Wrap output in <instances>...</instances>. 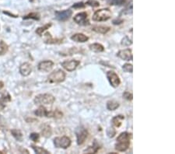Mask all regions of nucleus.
<instances>
[{
	"label": "nucleus",
	"instance_id": "obj_40",
	"mask_svg": "<svg viewBox=\"0 0 175 154\" xmlns=\"http://www.w3.org/2000/svg\"><path fill=\"white\" fill-rule=\"evenodd\" d=\"M5 107H6L5 104H3V103H2V102L0 101V110H3V109L5 108Z\"/></svg>",
	"mask_w": 175,
	"mask_h": 154
},
{
	"label": "nucleus",
	"instance_id": "obj_23",
	"mask_svg": "<svg viewBox=\"0 0 175 154\" xmlns=\"http://www.w3.org/2000/svg\"><path fill=\"white\" fill-rule=\"evenodd\" d=\"M11 133L13 135V136L14 137L15 139L18 141L21 142L22 139H23V134L20 132V130H18V129H13L12 130Z\"/></svg>",
	"mask_w": 175,
	"mask_h": 154
},
{
	"label": "nucleus",
	"instance_id": "obj_1",
	"mask_svg": "<svg viewBox=\"0 0 175 154\" xmlns=\"http://www.w3.org/2000/svg\"><path fill=\"white\" fill-rule=\"evenodd\" d=\"M131 134L127 132H121L117 138V143L115 144V149L118 152H125L129 149L130 145Z\"/></svg>",
	"mask_w": 175,
	"mask_h": 154
},
{
	"label": "nucleus",
	"instance_id": "obj_27",
	"mask_svg": "<svg viewBox=\"0 0 175 154\" xmlns=\"http://www.w3.org/2000/svg\"><path fill=\"white\" fill-rule=\"evenodd\" d=\"M52 26V24L51 23H48V24H46V25H44V26H40V27H38L37 30H36V33H37V34L40 35V36H42V34H43V33L45 31V30H47L48 29H49V27Z\"/></svg>",
	"mask_w": 175,
	"mask_h": 154
},
{
	"label": "nucleus",
	"instance_id": "obj_21",
	"mask_svg": "<svg viewBox=\"0 0 175 154\" xmlns=\"http://www.w3.org/2000/svg\"><path fill=\"white\" fill-rule=\"evenodd\" d=\"M119 108V103L114 100H108L107 102V108L109 110H115Z\"/></svg>",
	"mask_w": 175,
	"mask_h": 154
},
{
	"label": "nucleus",
	"instance_id": "obj_33",
	"mask_svg": "<svg viewBox=\"0 0 175 154\" xmlns=\"http://www.w3.org/2000/svg\"><path fill=\"white\" fill-rule=\"evenodd\" d=\"M86 4L92 6V7H97V6H100V3H98L97 1H96V0H88L86 2Z\"/></svg>",
	"mask_w": 175,
	"mask_h": 154
},
{
	"label": "nucleus",
	"instance_id": "obj_12",
	"mask_svg": "<svg viewBox=\"0 0 175 154\" xmlns=\"http://www.w3.org/2000/svg\"><path fill=\"white\" fill-rule=\"evenodd\" d=\"M117 56L118 58H120L121 59L124 60V61H131L133 58L132 50L129 49V48L128 49L120 50L117 53Z\"/></svg>",
	"mask_w": 175,
	"mask_h": 154
},
{
	"label": "nucleus",
	"instance_id": "obj_31",
	"mask_svg": "<svg viewBox=\"0 0 175 154\" xmlns=\"http://www.w3.org/2000/svg\"><path fill=\"white\" fill-rule=\"evenodd\" d=\"M126 0H108V3L110 5H123L124 3H125Z\"/></svg>",
	"mask_w": 175,
	"mask_h": 154
},
{
	"label": "nucleus",
	"instance_id": "obj_28",
	"mask_svg": "<svg viewBox=\"0 0 175 154\" xmlns=\"http://www.w3.org/2000/svg\"><path fill=\"white\" fill-rule=\"evenodd\" d=\"M40 14L37 13H31L30 14L27 15L25 17H23L24 20H27V19H34L35 20H40Z\"/></svg>",
	"mask_w": 175,
	"mask_h": 154
},
{
	"label": "nucleus",
	"instance_id": "obj_39",
	"mask_svg": "<svg viewBox=\"0 0 175 154\" xmlns=\"http://www.w3.org/2000/svg\"><path fill=\"white\" fill-rule=\"evenodd\" d=\"M123 22H124L123 20H115L113 21V23H114L115 25H118V24L122 23Z\"/></svg>",
	"mask_w": 175,
	"mask_h": 154
},
{
	"label": "nucleus",
	"instance_id": "obj_34",
	"mask_svg": "<svg viewBox=\"0 0 175 154\" xmlns=\"http://www.w3.org/2000/svg\"><path fill=\"white\" fill-rule=\"evenodd\" d=\"M107 135H108L109 138H113L115 135V134H116V130L114 128H110L107 129Z\"/></svg>",
	"mask_w": 175,
	"mask_h": 154
},
{
	"label": "nucleus",
	"instance_id": "obj_37",
	"mask_svg": "<svg viewBox=\"0 0 175 154\" xmlns=\"http://www.w3.org/2000/svg\"><path fill=\"white\" fill-rule=\"evenodd\" d=\"M30 139L33 140L34 142H38V139H39V134L37 133H31L30 135Z\"/></svg>",
	"mask_w": 175,
	"mask_h": 154
},
{
	"label": "nucleus",
	"instance_id": "obj_5",
	"mask_svg": "<svg viewBox=\"0 0 175 154\" xmlns=\"http://www.w3.org/2000/svg\"><path fill=\"white\" fill-rule=\"evenodd\" d=\"M54 145L56 148L58 149H67L71 145L72 141L67 136L56 137L53 140Z\"/></svg>",
	"mask_w": 175,
	"mask_h": 154
},
{
	"label": "nucleus",
	"instance_id": "obj_7",
	"mask_svg": "<svg viewBox=\"0 0 175 154\" xmlns=\"http://www.w3.org/2000/svg\"><path fill=\"white\" fill-rule=\"evenodd\" d=\"M76 134V138H77V144L79 145H83L89 135V132L87 131V129L83 127L77 128Z\"/></svg>",
	"mask_w": 175,
	"mask_h": 154
},
{
	"label": "nucleus",
	"instance_id": "obj_10",
	"mask_svg": "<svg viewBox=\"0 0 175 154\" xmlns=\"http://www.w3.org/2000/svg\"><path fill=\"white\" fill-rule=\"evenodd\" d=\"M72 11L70 9H66L63 11H56L55 12V18L58 21H66L72 17Z\"/></svg>",
	"mask_w": 175,
	"mask_h": 154
},
{
	"label": "nucleus",
	"instance_id": "obj_16",
	"mask_svg": "<svg viewBox=\"0 0 175 154\" xmlns=\"http://www.w3.org/2000/svg\"><path fill=\"white\" fill-rule=\"evenodd\" d=\"M44 42L49 44H61L62 42V39H54L52 38V35L50 33L47 32L44 34Z\"/></svg>",
	"mask_w": 175,
	"mask_h": 154
},
{
	"label": "nucleus",
	"instance_id": "obj_6",
	"mask_svg": "<svg viewBox=\"0 0 175 154\" xmlns=\"http://www.w3.org/2000/svg\"><path fill=\"white\" fill-rule=\"evenodd\" d=\"M73 20L80 26H88L89 25V21L88 20V15L86 12L79 13L73 18Z\"/></svg>",
	"mask_w": 175,
	"mask_h": 154
},
{
	"label": "nucleus",
	"instance_id": "obj_36",
	"mask_svg": "<svg viewBox=\"0 0 175 154\" xmlns=\"http://www.w3.org/2000/svg\"><path fill=\"white\" fill-rule=\"evenodd\" d=\"M123 97L125 99L128 100H132L133 99V96H132V93H130L128 91H125L123 93Z\"/></svg>",
	"mask_w": 175,
	"mask_h": 154
},
{
	"label": "nucleus",
	"instance_id": "obj_41",
	"mask_svg": "<svg viewBox=\"0 0 175 154\" xmlns=\"http://www.w3.org/2000/svg\"><path fill=\"white\" fill-rule=\"evenodd\" d=\"M3 87H4V83H3L2 81H0V90H1L2 88H3Z\"/></svg>",
	"mask_w": 175,
	"mask_h": 154
},
{
	"label": "nucleus",
	"instance_id": "obj_29",
	"mask_svg": "<svg viewBox=\"0 0 175 154\" xmlns=\"http://www.w3.org/2000/svg\"><path fill=\"white\" fill-rule=\"evenodd\" d=\"M62 116H63V113L58 109H56L54 111H52V118H54L59 119V118H62Z\"/></svg>",
	"mask_w": 175,
	"mask_h": 154
},
{
	"label": "nucleus",
	"instance_id": "obj_15",
	"mask_svg": "<svg viewBox=\"0 0 175 154\" xmlns=\"http://www.w3.org/2000/svg\"><path fill=\"white\" fill-rule=\"evenodd\" d=\"M73 41L78 42V43H84L89 40V38L86 36V35L83 34L82 33H77V34H75L71 37Z\"/></svg>",
	"mask_w": 175,
	"mask_h": 154
},
{
	"label": "nucleus",
	"instance_id": "obj_13",
	"mask_svg": "<svg viewBox=\"0 0 175 154\" xmlns=\"http://www.w3.org/2000/svg\"><path fill=\"white\" fill-rule=\"evenodd\" d=\"M35 115L38 117H47V118H52V111H48L44 105H41L37 110L34 111Z\"/></svg>",
	"mask_w": 175,
	"mask_h": 154
},
{
	"label": "nucleus",
	"instance_id": "obj_17",
	"mask_svg": "<svg viewBox=\"0 0 175 154\" xmlns=\"http://www.w3.org/2000/svg\"><path fill=\"white\" fill-rule=\"evenodd\" d=\"M109 26H95L92 28L93 31H94L98 34H106L110 30Z\"/></svg>",
	"mask_w": 175,
	"mask_h": 154
},
{
	"label": "nucleus",
	"instance_id": "obj_8",
	"mask_svg": "<svg viewBox=\"0 0 175 154\" xmlns=\"http://www.w3.org/2000/svg\"><path fill=\"white\" fill-rule=\"evenodd\" d=\"M107 77L110 82V84L114 88H117L121 84V80L118 74L115 73L114 71H108L107 73Z\"/></svg>",
	"mask_w": 175,
	"mask_h": 154
},
{
	"label": "nucleus",
	"instance_id": "obj_20",
	"mask_svg": "<svg viewBox=\"0 0 175 154\" xmlns=\"http://www.w3.org/2000/svg\"><path fill=\"white\" fill-rule=\"evenodd\" d=\"M89 49L91 50L92 52H94L99 53V52H103L104 51V48L102 44H98V43H94V44H91L89 45Z\"/></svg>",
	"mask_w": 175,
	"mask_h": 154
},
{
	"label": "nucleus",
	"instance_id": "obj_25",
	"mask_svg": "<svg viewBox=\"0 0 175 154\" xmlns=\"http://www.w3.org/2000/svg\"><path fill=\"white\" fill-rule=\"evenodd\" d=\"M9 49L8 45L3 41H0V55H5Z\"/></svg>",
	"mask_w": 175,
	"mask_h": 154
},
{
	"label": "nucleus",
	"instance_id": "obj_18",
	"mask_svg": "<svg viewBox=\"0 0 175 154\" xmlns=\"http://www.w3.org/2000/svg\"><path fill=\"white\" fill-rule=\"evenodd\" d=\"M124 119H125L124 115H121V114L117 115V116H115V118H112V124L115 127L119 128V127H121V124H122V122H123Z\"/></svg>",
	"mask_w": 175,
	"mask_h": 154
},
{
	"label": "nucleus",
	"instance_id": "obj_9",
	"mask_svg": "<svg viewBox=\"0 0 175 154\" xmlns=\"http://www.w3.org/2000/svg\"><path fill=\"white\" fill-rule=\"evenodd\" d=\"M80 64V61H78V60H76V59L68 60V61H65L61 63L62 66L66 70L69 71V72L74 71V70L79 66V65Z\"/></svg>",
	"mask_w": 175,
	"mask_h": 154
},
{
	"label": "nucleus",
	"instance_id": "obj_14",
	"mask_svg": "<svg viewBox=\"0 0 175 154\" xmlns=\"http://www.w3.org/2000/svg\"><path fill=\"white\" fill-rule=\"evenodd\" d=\"M32 72L31 65L28 62H24L20 66V73L23 76H28Z\"/></svg>",
	"mask_w": 175,
	"mask_h": 154
},
{
	"label": "nucleus",
	"instance_id": "obj_22",
	"mask_svg": "<svg viewBox=\"0 0 175 154\" xmlns=\"http://www.w3.org/2000/svg\"><path fill=\"white\" fill-rule=\"evenodd\" d=\"M99 149H100V145H98L97 142L95 141L92 146H89L87 149L84 150V152L85 153H97Z\"/></svg>",
	"mask_w": 175,
	"mask_h": 154
},
{
	"label": "nucleus",
	"instance_id": "obj_2",
	"mask_svg": "<svg viewBox=\"0 0 175 154\" xmlns=\"http://www.w3.org/2000/svg\"><path fill=\"white\" fill-rule=\"evenodd\" d=\"M66 74L63 70L58 69L52 72L48 77V81L51 83H60L65 81Z\"/></svg>",
	"mask_w": 175,
	"mask_h": 154
},
{
	"label": "nucleus",
	"instance_id": "obj_19",
	"mask_svg": "<svg viewBox=\"0 0 175 154\" xmlns=\"http://www.w3.org/2000/svg\"><path fill=\"white\" fill-rule=\"evenodd\" d=\"M10 100H11V96L7 91H6V90L0 91V101L3 104H6Z\"/></svg>",
	"mask_w": 175,
	"mask_h": 154
},
{
	"label": "nucleus",
	"instance_id": "obj_38",
	"mask_svg": "<svg viewBox=\"0 0 175 154\" xmlns=\"http://www.w3.org/2000/svg\"><path fill=\"white\" fill-rule=\"evenodd\" d=\"M72 7L74 9H83V8H85V4L83 3H78L74 4Z\"/></svg>",
	"mask_w": 175,
	"mask_h": 154
},
{
	"label": "nucleus",
	"instance_id": "obj_3",
	"mask_svg": "<svg viewBox=\"0 0 175 154\" xmlns=\"http://www.w3.org/2000/svg\"><path fill=\"white\" fill-rule=\"evenodd\" d=\"M55 101L54 96L49 93H43L39 94L35 96L34 103L38 105H49L52 104Z\"/></svg>",
	"mask_w": 175,
	"mask_h": 154
},
{
	"label": "nucleus",
	"instance_id": "obj_32",
	"mask_svg": "<svg viewBox=\"0 0 175 154\" xmlns=\"http://www.w3.org/2000/svg\"><path fill=\"white\" fill-rule=\"evenodd\" d=\"M6 128V122L2 115H0V130H4Z\"/></svg>",
	"mask_w": 175,
	"mask_h": 154
},
{
	"label": "nucleus",
	"instance_id": "obj_26",
	"mask_svg": "<svg viewBox=\"0 0 175 154\" xmlns=\"http://www.w3.org/2000/svg\"><path fill=\"white\" fill-rule=\"evenodd\" d=\"M32 148L34 150V152L38 154H48L50 153V152H48L45 149L42 148V147H40V146H36V145H32Z\"/></svg>",
	"mask_w": 175,
	"mask_h": 154
},
{
	"label": "nucleus",
	"instance_id": "obj_11",
	"mask_svg": "<svg viewBox=\"0 0 175 154\" xmlns=\"http://www.w3.org/2000/svg\"><path fill=\"white\" fill-rule=\"evenodd\" d=\"M54 67V62L51 60L40 61L38 64V70L42 73H48L51 72Z\"/></svg>",
	"mask_w": 175,
	"mask_h": 154
},
{
	"label": "nucleus",
	"instance_id": "obj_24",
	"mask_svg": "<svg viewBox=\"0 0 175 154\" xmlns=\"http://www.w3.org/2000/svg\"><path fill=\"white\" fill-rule=\"evenodd\" d=\"M41 133H42V135H43V136H44L45 138H48V137L52 135V128H51V127L48 126V125H46V126L42 129Z\"/></svg>",
	"mask_w": 175,
	"mask_h": 154
},
{
	"label": "nucleus",
	"instance_id": "obj_30",
	"mask_svg": "<svg viewBox=\"0 0 175 154\" xmlns=\"http://www.w3.org/2000/svg\"><path fill=\"white\" fill-rule=\"evenodd\" d=\"M122 69H123L125 72H126V73H132V72H133V65H132V64L126 63V64H125L123 66H122Z\"/></svg>",
	"mask_w": 175,
	"mask_h": 154
},
{
	"label": "nucleus",
	"instance_id": "obj_35",
	"mask_svg": "<svg viewBox=\"0 0 175 154\" xmlns=\"http://www.w3.org/2000/svg\"><path fill=\"white\" fill-rule=\"evenodd\" d=\"M132 44V41L131 40H129L128 37H125L122 39V41H121V44L124 45V46H129L130 44Z\"/></svg>",
	"mask_w": 175,
	"mask_h": 154
},
{
	"label": "nucleus",
	"instance_id": "obj_4",
	"mask_svg": "<svg viewBox=\"0 0 175 154\" xmlns=\"http://www.w3.org/2000/svg\"><path fill=\"white\" fill-rule=\"evenodd\" d=\"M111 17V11L109 9H101L97 10L93 16V20L102 22L109 20Z\"/></svg>",
	"mask_w": 175,
	"mask_h": 154
}]
</instances>
